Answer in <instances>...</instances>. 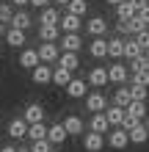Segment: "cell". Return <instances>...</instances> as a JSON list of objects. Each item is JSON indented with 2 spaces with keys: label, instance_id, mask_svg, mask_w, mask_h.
Returning <instances> with one entry per match:
<instances>
[{
  "label": "cell",
  "instance_id": "277c9868",
  "mask_svg": "<svg viewBox=\"0 0 149 152\" xmlns=\"http://www.w3.org/2000/svg\"><path fill=\"white\" fill-rule=\"evenodd\" d=\"M127 77H130V69H127L124 64H119V61H113V64L108 66V80H110V83L121 86V83H127Z\"/></svg>",
  "mask_w": 149,
  "mask_h": 152
},
{
  "label": "cell",
  "instance_id": "836d02e7",
  "mask_svg": "<svg viewBox=\"0 0 149 152\" xmlns=\"http://www.w3.org/2000/svg\"><path fill=\"white\" fill-rule=\"evenodd\" d=\"M11 20H14V8L8 6V3H0V22L6 25V22H11Z\"/></svg>",
  "mask_w": 149,
  "mask_h": 152
},
{
  "label": "cell",
  "instance_id": "f1b7e54d",
  "mask_svg": "<svg viewBox=\"0 0 149 152\" xmlns=\"http://www.w3.org/2000/svg\"><path fill=\"white\" fill-rule=\"evenodd\" d=\"M133 102V94H130V86H121L116 94H113V105H119V108H127V105Z\"/></svg>",
  "mask_w": 149,
  "mask_h": 152
},
{
  "label": "cell",
  "instance_id": "d4e9b609",
  "mask_svg": "<svg viewBox=\"0 0 149 152\" xmlns=\"http://www.w3.org/2000/svg\"><path fill=\"white\" fill-rule=\"evenodd\" d=\"M31 25H33V17L28 11H17L14 20H11V28H17V31H28Z\"/></svg>",
  "mask_w": 149,
  "mask_h": 152
},
{
  "label": "cell",
  "instance_id": "6da1fadb",
  "mask_svg": "<svg viewBox=\"0 0 149 152\" xmlns=\"http://www.w3.org/2000/svg\"><path fill=\"white\" fill-rule=\"evenodd\" d=\"M127 144H130L127 130H124V127H110V133H108V147L121 152V149H127Z\"/></svg>",
  "mask_w": 149,
  "mask_h": 152
},
{
  "label": "cell",
  "instance_id": "ffe728a7",
  "mask_svg": "<svg viewBox=\"0 0 149 152\" xmlns=\"http://www.w3.org/2000/svg\"><path fill=\"white\" fill-rule=\"evenodd\" d=\"M31 77H33V83H39V86L52 83V69H50V64H39V66L31 72Z\"/></svg>",
  "mask_w": 149,
  "mask_h": 152
},
{
  "label": "cell",
  "instance_id": "52a82bcc",
  "mask_svg": "<svg viewBox=\"0 0 149 152\" xmlns=\"http://www.w3.org/2000/svg\"><path fill=\"white\" fill-rule=\"evenodd\" d=\"M127 136H130V144H135V147H141L149 141V130H146V124L144 122H135L133 127L127 130Z\"/></svg>",
  "mask_w": 149,
  "mask_h": 152
},
{
  "label": "cell",
  "instance_id": "7bdbcfd3",
  "mask_svg": "<svg viewBox=\"0 0 149 152\" xmlns=\"http://www.w3.org/2000/svg\"><path fill=\"white\" fill-rule=\"evenodd\" d=\"M0 152H17L14 147H0Z\"/></svg>",
  "mask_w": 149,
  "mask_h": 152
},
{
  "label": "cell",
  "instance_id": "30bf717a",
  "mask_svg": "<svg viewBox=\"0 0 149 152\" xmlns=\"http://www.w3.org/2000/svg\"><path fill=\"white\" fill-rule=\"evenodd\" d=\"M105 116H108V124H110V127H121L124 119H127V111L119 108V105H108V108H105Z\"/></svg>",
  "mask_w": 149,
  "mask_h": 152
},
{
  "label": "cell",
  "instance_id": "603a6c76",
  "mask_svg": "<svg viewBox=\"0 0 149 152\" xmlns=\"http://www.w3.org/2000/svg\"><path fill=\"white\" fill-rule=\"evenodd\" d=\"M8 136H11V138H25V136H28V122H25L22 116H20V119H11V122H8Z\"/></svg>",
  "mask_w": 149,
  "mask_h": 152
},
{
  "label": "cell",
  "instance_id": "3957f363",
  "mask_svg": "<svg viewBox=\"0 0 149 152\" xmlns=\"http://www.w3.org/2000/svg\"><path fill=\"white\" fill-rule=\"evenodd\" d=\"M58 47H61V53H80L83 39L77 36V33H64V36L58 39Z\"/></svg>",
  "mask_w": 149,
  "mask_h": 152
},
{
  "label": "cell",
  "instance_id": "bcb514c9",
  "mask_svg": "<svg viewBox=\"0 0 149 152\" xmlns=\"http://www.w3.org/2000/svg\"><path fill=\"white\" fill-rule=\"evenodd\" d=\"M17 152H31V149H25V147H22V149H17Z\"/></svg>",
  "mask_w": 149,
  "mask_h": 152
},
{
  "label": "cell",
  "instance_id": "ba28073f",
  "mask_svg": "<svg viewBox=\"0 0 149 152\" xmlns=\"http://www.w3.org/2000/svg\"><path fill=\"white\" fill-rule=\"evenodd\" d=\"M86 31H89L91 39H100V36L108 33V20H105V17H91L89 25H86Z\"/></svg>",
  "mask_w": 149,
  "mask_h": 152
},
{
  "label": "cell",
  "instance_id": "1f68e13d",
  "mask_svg": "<svg viewBox=\"0 0 149 152\" xmlns=\"http://www.w3.org/2000/svg\"><path fill=\"white\" fill-rule=\"evenodd\" d=\"M130 94H133V100H135V102H146L149 88H146V86H138V83H130Z\"/></svg>",
  "mask_w": 149,
  "mask_h": 152
},
{
  "label": "cell",
  "instance_id": "5b68a950",
  "mask_svg": "<svg viewBox=\"0 0 149 152\" xmlns=\"http://www.w3.org/2000/svg\"><path fill=\"white\" fill-rule=\"evenodd\" d=\"M86 108H89V113H102L105 108H108L105 94H100V91H89V94H86Z\"/></svg>",
  "mask_w": 149,
  "mask_h": 152
},
{
  "label": "cell",
  "instance_id": "f907efd6",
  "mask_svg": "<svg viewBox=\"0 0 149 152\" xmlns=\"http://www.w3.org/2000/svg\"><path fill=\"white\" fill-rule=\"evenodd\" d=\"M146 56H149V50H146Z\"/></svg>",
  "mask_w": 149,
  "mask_h": 152
},
{
  "label": "cell",
  "instance_id": "f546056e",
  "mask_svg": "<svg viewBox=\"0 0 149 152\" xmlns=\"http://www.w3.org/2000/svg\"><path fill=\"white\" fill-rule=\"evenodd\" d=\"M69 80H72V72L69 69H64V66H58V69H52V83L55 86H69Z\"/></svg>",
  "mask_w": 149,
  "mask_h": 152
},
{
  "label": "cell",
  "instance_id": "e575fe53",
  "mask_svg": "<svg viewBox=\"0 0 149 152\" xmlns=\"http://www.w3.org/2000/svg\"><path fill=\"white\" fill-rule=\"evenodd\" d=\"M133 83L149 88V72H146V69H138V72H133Z\"/></svg>",
  "mask_w": 149,
  "mask_h": 152
},
{
  "label": "cell",
  "instance_id": "d6986e66",
  "mask_svg": "<svg viewBox=\"0 0 149 152\" xmlns=\"http://www.w3.org/2000/svg\"><path fill=\"white\" fill-rule=\"evenodd\" d=\"M6 44L14 50H25V31H17V28H8L6 31Z\"/></svg>",
  "mask_w": 149,
  "mask_h": 152
},
{
  "label": "cell",
  "instance_id": "ab89813d",
  "mask_svg": "<svg viewBox=\"0 0 149 152\" xmlns=\"http://www.w3.org/2000/svg\"><path fill=\"white\" fill-rule=\"evenodd\" d=\"M31 6H36V8H47V6H50V0H31Z\"/></svg>",
  "mask_w": 149,
  "mask_h": 152
},
{
  "label": "cell",
  "instance_id": "7c38bea8",
  "mask_svg": "<svg viewBox=\"0 0 149 152\" xmlns=\"http://www.w3.org/2000/svg\"><path fill=\"white\" fill-rule=\"evenodd\" d=\"M89 56H91V58H97V61L108 58V39H105V36L91 39V44H89Z\"/></svg>",
  "mask_w": 149,
  "mask_h": 152
},
{
  "label": "cell",
  "instance_id": "9c48e42d",
  "mask_svg": "<svg viewBox=\"0 0 149 152\" xmlns=\"http://www.w3.org/2000/svg\"><path fill=\"white\" fill-rule=\"evenodd\" d=\"M41 64V58H39V50H31V47H25L22 53H20V66L22 69H31V72H33V69H36Z\"/></svg>",
  "mask_w": 149,
  "mask_h": 152
},
{
  "label": "cell",
  "instance_id": "7a4b0ae2",
  "mask_svg": "<svg viewBox=\"0 0 149 152\" xmlns=\"http://www.w3.org/2000/svg\"><path fill=\"white\" fill-rule=\"evenodd\" d=\"M39 58H41V64H58V58H61V47L55 42H41V47H39Z\"/></svg>",
  "mask_w": 149,
  "mask_h": 152
},
{
  "label": "cell",
  "instance_id": "cb8c5ba5",
  "mask_svg": "<svg viewBox=\"0 0 149 152\" xmlns=\"http://www.w3.org/2000/svg\"><path fill=\"white\" fill-rule=\"evenodd\" d=\"M141 56H146V53L141 50V44L135 42V36L133 39H124V58L127 61H135V58H141Z\"/></svg>",
  "mask_w": 149,
  "mask_h": 152
},
{
  "label": "cell",
  "instance_id": "8992f818",
  "mask_svg": "<svg viewBox=\"0 0 149 152\" xmlns=\"http://www.w3.org/2000/svg\"><path fill=\"white\" fill-rule=\"evenodd\" d=\"M66 94L72 97V100H86V94H89V80H80V77H72L66 86Z\"/></svg>",
  "mask_w": 149,
  "mask_h": 152
},
{
  "label": "cell",
  "instance_id": "7dc6e473",
  "mask_svg": "<svg viewBox=\"0 0 149 152\" xmlns=\"http://www.w3.org/2000/svg\"><path fill=\"white\" fill-rule=\"evenodd\" d=\"M144 124H146V130H149V119H146V122H144Z\"/></svg>",
  "mask_w": 149,
  "mask_h": 152
},
{
  "label": "cell",
  "instance_id": "ee69618b",
  "mask_svg": "<svg viewBox=\"0 0 149 152\" xmlns=\"http://www.w3.org/2000/svg\"><path fill=\"white\" fill-rule=\"evenodd\" d=\"M55 3H58V6H69L72 0H55Z\"/></svg>",
  "mask_w": 149,
  "mask_h": 152
},
{
  "label": "cell",
  "instance_id": "8fae6325",
  "mask_svg": "<svg viewBox=\"0 0 149 152\" xmlns=\"http://www.w3.org/2000/svg\"><path fill=\"white\" fill-rule=\"evenodd\" d=\"M89 130H91V133H100V136L110 133V124H108V116H105V111H102V113H91Z\"/></svg>",
  "mask_w": 149,
  "mask_h": 152
},
{
  "label": "cell",
  "instance_id": "f6af8a7d",
  "mask_svg": "<svg viewBox=\"0 0 149 152\" xmlns=\"http://www.w3.org/2000/svg\"><path fill=\"white\" fill-rule=\"evenodd\" d=\"M6 36V28H3V22H0V39H3Z\"/></svg>",
  "mask_w": 149,
  "mask_h": 152
},
{
  "label": "cell",
  "instance_id": "9a60e30c",
  "mask_svg": "<svg viewBox=\"0 0 149 152\" xmlns=\"http://www.w3.org/2000/svg\"><path fill=\"white\" fill-rule=\"evenodd\" d=\"M86 80H89V86H94V88H100V86H108V83H110V80H108V69H105V66H94Z\"/></svg>",
  "mask_w": 149,
  "mask_h": 152
},
{
  "label": "cell",
  "instance_id": "74e56055",
  "mask_svg": "<svg viewBox=\"0 0 149 152\" xmlns=\"http://www.w3.org/2000/svg\"><path fill=\"white\" fill-rule=\"evenodd\" d=\"M135 17H138V20H141L144 25H146V28H149V6H144V8H141V11H138Z\"/></svg>",
  "mask_w": 149,
  "mask_h": 152
},
{
  "label": "cell",
  "instance_id": "e0dca14e",
  "mask_svg": "<svg viewBox=\"0 0 149 152\" xmlns=\"http://www.w3.org/2000/svg\"><path fill=\"white\" fill-rule=\"evenodd\" d=\"M80 20H83V17H75V14H69V11H66L64 17H61V22H58V25H61V31H64V33H77V31H80V25H83Z\"/></svg>",
  "mask_w": 149,
  "mask_h": 152
},
{
  "label": "cell",
  "instance_id": "ac0fdd59",
  "mask_svg": "<svg viewBox=\"0 0 149 152\" xmlns=\"http://www.w3.org/2000/svg\"><path fill=\"white\" fill-rule=\"evenodd\" d=\"M61 36H64L61 25H39V39L41 42H58Z\"/></svg>",
  "mask_w": 149,
  "mask_h": 152
},
{
  "label": "cell",
  "instance_id": "c3c4849f",
  "mask_svg": "<svg viewBox=\"0 0 149 152\" xmlns=\"http://www.w3.org/2000/svg\"><path fill=\"white\" fill-rule=\"evenodd\" d=\"M146 72H149V61H146Z\"/></svg>",
  "mask_w": 149,
  "mask_h": 152
},
{
  "label": "cell",
  "instance_id": "f35d334b",
  "mask_svg": "<svg viewBox=\"0 0 149 152\" xmlns=\"http://www.w3.org/2000/svg\"><path fill=\"white\" fill-rule=\"evenodd\" d=\"M130 3H133V8H135V11H141V8H144V6H149V3H146V0H130Z\"/></svg>",
  "mask_w": 149,
  "mask_h": 152
},
{
  "label": "cell",
  "instance_id": "8d00e7d4",
  "mask_svg": "<svg viewBox=\"0 0 149 152\" xmlns=\"http://www.w3.org/2000/svg\"><path fill=\"white\" fill-rule=\"evenodd\" d=\"M50 149H52V144H50L47 138H41V141H33V144H31V152H50Z\"/></svg>",
  "mask_w": 149,
  "mask_h": 152
},
{
  "label": "cell",
  "instance_id": "4316f807",
  "mask_svg": "<svg viewBox=\"0 0 149 152\" xmlns=\"http://www.w3.org/2000/svg\"><path fill=\"white\" fill-rule=\"evenodd\" d=\"M39 22H41V25H58V22H61V14H58V8H52V6L41 8V17H39Z\"/></svg>",
  "mask_w": 149,
  "mask_h": 152
},
{
  "label": "cell",
  "instance_id": "5bb4252c",
  "mask_svg": "<svg viewBox=\"0 0 149 152\" xmlns=\"http://www.w3.org/2000/svg\"><path fill=\"white\" fill-rule=\"evenodd\" d=\"M64 127H66L69 136H83V133H86V124H83V119L77 113H69L66 116V119H64Z\"/></svg>",
  "mask_w": 149,
  "mask_h": 152
},
{
  "label": "cell",
  "instance_id": "7402d4cb",
  "mask_svg": "<svg viewBox=\"0 0 149 152\" xmlns=\"http://www.w3.org/2000/svg\"><path fill=\"white\" fill-rule=\"evenodd\" d=\"M108 58H113V61L124 58V36L108 39Z\"/></svg>",
  "mask_w": 149,
  "mask_h": 152
},
{
  "label": "cell",
  "instance_id": "4fadbf2b",
  "mask_svg": "<svg viewBox=\"0 0 149 152\" xmlns=\"http://www.w3.org/2000/svg\"><path fill=\"white\" fill-rule=\"evenodd\" d=\"M66 138H69V133H66V127H64V122H61V124H50V130H47V141H50L52 147L64 144Z\"/></svg>",
  "mask_w": 149,
  "mask_h": 152
},
{
  "label": "cell",
  "instance_id": "4dcf8cb0",
  "mask_svg": "<svg viewBox=\"0 0 149 152\" xmlns=\"http://www.w3.org/2000/svg\"><path fill=\"white\" fill-rule=\"evenodd\" d=\"M138 11L133 8V3H130V0H124V3L121 6H116V20H133Z\"/></svg>",
  "mask_w": 149,
  "mask_h": 152
},
{
  "label": "cell",
  "instance_id": "d590c367",
  "mask_svg": "<svg viewBox=\"0 0 149 152\" xmlns=\"http://www.w3.org/2000/svg\"><path fill=\"white\" fill-rule=\"evenodd\" d=\"M135 42L141 44V50L146 53V50H149V28H144V31H138V33H135Z\"/></svg>",
  "mask_w": 149,
  "mask_h": 152
},
{
  "label": "cell",
  "instance_id": "83f0119b",
  "mask_svg": "<svg viewBox=\"0 0 149 152\" xmlns=\"http://www.w3.org/2000/svg\"><path fill=\"white\" fill-rule=\"evenodd\" d=\"M47 124L44 122H36V124H28V138L31 141H41V138H47Z\"/></svg>",
  "mask_w": 149,
  "mask_h": 152
},
{
  "label": "cell",
  "instance_id": "b9f144b4",
  "mask_svg": "<svg viewBox=\"0 0 149 152\" xmlns=\"http://www.w3.org/2000/svg\"><path fill=\"white\" fill-rule=\"evenodd\" d=\"M11 3H14V6H28L31 0H11Z\"/></svg>",
  "mask_w": 149,
  "mask_h": 152
},
{
  "label": "cell",
  "instance_id": "484cf974",
  "mask_svg": "<svg viewBox=\"0 0 149 152\" xmlns=\"http://www.w3.org/2000/svg\"><path fill=\"white\" fill-rule=\"evenodd\" d=\"M58 66H64V69H69V72H75V69L80 66V58H77V53H61Z\"/></svg>",
  "mask_w": 149,
  "mask_h": 152
},
{
  "label": "cell",
  "instance_id": "2e32d148",
  "mask_svg": "<svg viewBox=\"0 0 149 152\" xmlns=\"http://www.w3.org/2000/svg\"><path fill=\"white\" fill-rule=\"evenodd\" d=\"M83 147L89 149V152H102V147H105V136H100V133H86L83 136Z\"/></svg>",
  "mask_w": 149,
  "mask_h": 152
},
{
  "label": "cell",
  "instance_id": "44dd1931",
  "mask_svg": "<svg viewBox=\"0 0 149 152\" xmlns=\"http://www.w3.org/2000/svg\"><path fill=\"white\" fill-rule=\"evenodd\" d=\"M28 124H36V122H44V108H41L39 102H31L28 108H25V116H22Z\"/></svg>",
  "mask_w": 149,
  "mask_h": 152
},
{
  "label": "cell",
  "instance_id": "d6a6232c",
  "mask_svg": "<svg viewBox=\"0 0 149 152\" xmlns=\"http://www.w3.org/2000/svg\"><path fill=\"white\" fill-rule=\"evenodd\" d=\"M66 11L75 14V17H83L86 11H89V3H86V0H72V3L66 6Z\"/></svg>",
  "mask_w": 149,
  "mask_h": 152
},
{
  "label": "cell",
  "instance_id": "681fc988",
  "mask_svg": "<svg viewBox=\"0 0 149 152\" xmlns=\"http://www.w3.org/2000/svg\"><path fill=\"white\" fill-rule=\"evenodd\" d=\"M50 152H58V149H50Z\"/></svg>",
  "mask_w": 149,
  "mask_h": 152
},
{
  "label": "cell",
  "instance_id": "60d3db41",
  "mask_svg": "<svg viewBox=\"0 0 149 152\" xmlns=\"http://www.w3.org/2000/svg\"><path fill=\"white\" fill-rule=\"evenodd\" d=\"M105 3H108V6H113V8H116V6H121V3H124V0H105Z\"/></svg>",
  "mask_w": 149,
  "mask_h": 152
}]
</instances>
